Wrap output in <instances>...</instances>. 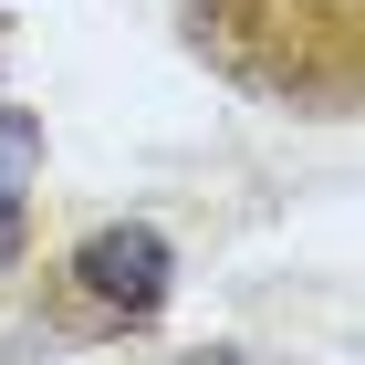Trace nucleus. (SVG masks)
I'll list each match as a JSON object with an SVG mask.
<instances>
[{
    "label": "nucleus",
    "mask_w": 365,
    "mask_h": 365,
    "mask_svg": "<svg viewBox=\"0 0 365 365\" xmlns=\"http://www.w3.org/2000/svg\"><path fill=\"white\" fill-rule=\"evenodd\" d=\"M73 292H94L115 324L125 313H157L168 303V240L157 230H94L84 251H73Z\"/></svg>",
    "instance_id": "f03ea898"
},
{
    "label": "nucleus",
    "mask_w": 365,
    "mask_h": 365,
    "mask_svg": "<svg viewBox=\"0 0 365 365\" xmlns=\"http://www.w3.org/2000/svg\"><path fill=\"white\" fill-rule=\"evenodd\" d=\"M198 42L292 105H355L365 84V0H198Z\"/></svg>",
    "instance_id": "f257e3e1"
}]
</instances>
